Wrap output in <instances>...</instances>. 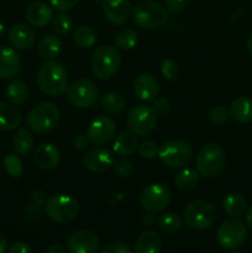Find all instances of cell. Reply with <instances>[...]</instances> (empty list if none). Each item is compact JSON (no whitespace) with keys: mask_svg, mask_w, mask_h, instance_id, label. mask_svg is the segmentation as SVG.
<instances>
[{"mask_svg":"<svg viewBox=\"0 0 252 253\" xmlns=\"http://www.w3.org/2000/svg\"><path fill=\"white\" fill-rule=\"evenodd\" d=\"M39 88L49 96H59L68 89V74L63 64L48 59L40 67L36 76Z\"/></svg>","mask_w":252,"mask_h":253,"instance_id":"1","label":"cell"},{"mask_svg":"<svg viewBox=\"0 0 252 253\" xmlns=\"http://www.w3.org/2000/svg\"><path fill=\"white\" fill-rule=\"evenodd\" d=\"M226 163L225 152L216 143L202 146L195 157V168L204 178H215L222 173Z\"/></svg>","mask_w":252,"mask_h":253,"instance_id":"2","label":"cell"},{"mask_svg":"<svg viewBox=\"0 0 252 253\" xmlns=\"http://www.w3.org/2000/svg\"><path fill=\"white\" fill-rule=\"evenodd\" d=\"M133 22L137 26L146 30H156L162 27L167 22L168 12L163 5L160 2L145 0L132 7Z\"/></svg>","mask_w":252,"mask_h":253,"instance_id":"3","label":"cell"},{"mask_svg":"<svg viewBox=\"0 0 252 253\" xmlns=\"http://www.w3.org/2000/svg\"><path fill=\"white\" fill-rule=\"evenodd\" d=\"M121 56L116 47L106 44L96 48L91 57V71L94 76L100 81H108L113 78L119 71Z\"/></svg>","mask_w":252,"mask_h":253,"instance_id":"4","label":"cell"},{"mask_svg":"<svg viewBox=\"0 0 252 253\" xmlns=\"http://www.w3.org/2000/svg\"><path fill=\"white\" fill-rule=\"evenodd\" d=\"M59 121V110L53 103L39 104L26 116V126L37 133H47L54 130Z\"/></svg>","mask_w":252,"mask_h":253,"instance_id":"5","label":"cell"},{"mask_svg":"<svg viewBox=\"0 0 252 253\" xmlns=\"http://www.w3.org/2000/svg\"><path fill=\"white\" fill-rule=\"evenodd\" d=\"M183 220L190 229H209L216 221V209L207 200H193L184 208Z\"/></svg>","mask_w":252,"mask_h":253,"instance_id":"6","label":"cell"},{"mask_svg":"<svg viewBox=\"0 0 252 253\" xmlns=\"http://www.w3.org/2000/svg\"><path fill=\"white\" fill-rule=\"evenodd\" d=\"M46 214L52 221L57 224H67L78 215V203L68 194H57L48 199L46 207Z\"/></svg>","mask_w":252,"mask_h":253,"instance_id":"7","label":"cell"},{"mask_svg":"<svg viewBox=\"0 0 252 253\" xmlns=\"http://www.w3.org/2000/svg\"><path fill=\"white\" fill-rule=\"evenodd\" d=\"M158 157L161 162L167 167L180 168L190 162L193 157V150L184 141L170 140L160 146Z\"/></svg>","mask_w":252,"mask_h":253,"instance_id":"8","label":"cell"},{"mask_svg":"<svg viewBox=\"0 0 252 253\" xmlns=\"http://www.w3.org/2000/svg\"><path fill=\"white\" fill-rule=\"evenodd\" d=\"M98 98L99 89L89 79H78L67 89V100L74 108H91L95 105Z\"/></svg>","mask_w":252,"mask_h":253,"instance_id":"9","label":"cell"},{"mask_svg":"<svg viewBox=\"0 0 252 253\" xmlns=\"http://www.w3.org/2000/svg\"><path fill=\"white\" fill-rule=\"evenodd\" d=\"M126 123L131 132L135 133L136 136L145 137L155 131L157 119L151 106L140 104L135 105L128 111Z\"/></svg>","mask_w":252,"mask_h":253,"instance_id":"10","label":"cell"},{"mask_svg":"<svg viewBox=\"0 0 252 253\" xmlns=\"http://www.w3.org/2000/svg\"><path fill=\"white\" fill-rule=\"evenodd\" d=\"M247 239V229L237 217L226 220L220 225L216 232V241L225 250H236Z\"/></svg>","mask_w":252,"mask_h":253,"instance_id":"11","label":"cell"},{"mask_svg":"<svg viewBox=\"0 0 252 253\" xmlns=\"http://www.w3.org/2000/svg\"><path fill=\"white\" fill-rule=\"evenodd\" d=\"M172 193L161 183L150 184L141 192L140 203L143 209L148 212H160L169 205Z\"/></svg>","mask_w":252,"mask_h":253,"instance_id":"12","label":"cell"},{"mask_svg":"<svg viewBox=\"0 0 252 253\" xmlns=\"http://www.w3.org/2000/svg\"><path fill=\"white\" fill-rule=\"evenodd\" d=\"M116 133V125L109 116L100 115L94 119L88 126L86 136L90 142L95 145H105L114 138Z\"/></svg>","mask_w":252,"mask_h":253,"instance_id":"13","label":"cell"},{"mask_svg":"<svg viewBox=\"0 0 252 253\" xmlns=\"http://www.w3.org/2000/svg\"><path fill=\"white\" fill-rule=\"evenodd\" d=\"M99 245L98 235L90 230H78L67 239V250L71 253H96Z\"/></svg>","mask_w":252,"mask_h":253,"instance_id":"14","label":"cell"},{"mask_svg":"<svg viewBox=\"0 0 252 253\" xmlns=\"http://www.w3.org/2000/svg\"><path fill=\"white\" fill-rule=\"evenodd\" d=\"M104 16L111 25H123L132 11L130 0H101Z\"/></svg>","mask_w":252,"mask_h":253,"instance_id":"15","label":"cell"},{"mask_svg":"<svg viewBox=\"0 0 252 253\" xmlns=\"http://www.w3.org/2000/svg\"><path fill=\"white\" fill-rule=\"evenodd\" d=\"M114 156L109 150L96 147L89 150L83 158V166L85 169L93 173H103L113 167Z\"/></svg>","mask_w":252,"mask_h":253,"instance_id":"16","label":"cell"},{"mask_svg":"<svg viewBox=\"0 0 252 253\" xmlns=\"http://www.w3.org/2000/svg\"><path fill=\"white\" fill-rule=\"evenodd\" d=\"M34 162L40 169L51 170L59 166L61 152L52 143H42L37 146L34 152Z\"/></svg>","mask_w":252,"mask_h":253,"instance_id":"17","label":"cell"},{"mask_svg":"<svg viewBox=\"0 0 252 253\" xmlns=\"http://www.w3.org/2000/svg\"><path fill=\"white\" fill-rule=\"evenodd\" d=\"M21 68L20 57L15 49L0 46V79H11L19 74Z\"/></svg>","mask_w":252,"mask_h":253,"instance_id":"18","label":"cell"},{"mask_svg":"<svg viewBox=\"0 0 252 253\" xmlns=\"http://www.w3.org/2000/svg\"><path fill=\"white\" fill-rule=\"evenodd\" d=\"M7 37H9L10 43L17 49L31 48L36 40L34 29L26 24H16L10 27Z\"/></svg>","mask_w":252,"mask_h":253,"instance_id":"19","label":"cell"},{"mask_svg":"<svg viewBox=\"0 0 252 253\" xmlns=\"http://www.w3.org/2000/svg\"><path fill=\"white\" fill-rule=\"evenodd\" d=\"M26 19L31 26L43 29L53 19V10L43 1H35L27 7Z\"/></svg>","mask_w":252,"mask_h":253,"instance_id":"20","label":"cell"},{"mask_svg":"<svg viewBox=\"0 0 252 253\" xmlns=\"http://www.w3.org/2000/svg\"><path fill=\"white\" fill-rule=\"evenodd\" d=\"M160 86L152 74H141L133 83V91L141 101H152L157 96Z\"/></svg>","mask_w":252,"mask_h":253,"instance_id":"21","label":"cell"},{"mask_svg":"<svg viewBox=\"0 0 252 253\" xmlns=\"http://www.w3.org/2000/svg\"><path fill=\"white\" fill-rule=\"evenodd\" d=\"M229 114L240 124L252 123V99L247 96L236 98L230 105Z\"/></svg>","mask_w":252,"mask_h":253,"instance_id":"22","label":"cell"},{"mask_svg":"<svg viewBox=\"0 0 252 253\" xmlns=\"http://www.w3.org/2000/svg\"><path fill=\"white\" fill-rule=\"evenodd\" d=\"M21 124V113L14 104L0 103V130L11 131Z\"/></svg>","mask_w":252,"mask_h":253,"instance_id":"23","label":"cell"},{"mask_svg":"<svg viewBox=\"0 0 252 253\" xmlns=\"http://www.w3.org/2000/svg\"><path fill=\"white\" fill-rule=\"evenodd\" d=\"M62 41L59 37H57L56 35L47 34L43 37H41V40L37 43V53L41 58L44 59H53L54 57H57L59 54V52L62 51Z\"/></svg>","mask_w":252,"mask_h":253,"instance_id":"24","label":"cell"},{"mask_svg":"<svg viewBox=\"0 0 252 253\" xmlns=\"http://www.w3.org/2000/svg\"><path fill=\"white\" fill-rule=\"evenodd\" d=\"M138 147L137 137L133 132H121L114 141L113 150L120 157H128L136 152Z\"/></svg>","mask_w":252,"mask_h":253,"instance_id":"25","label":"cell"},{"mask_svg":"<svg viewBox=\"0 0 252 253\" xmlns=\"http://www.w3.org/2000/svg\"><path fill=\"white\" fill-rule=\"evenodd\" d=\"M161 251V237L160 235L152 230L143 231L138 235L135 242L136 253H160Z\"/></svg>","mask_w":252,"mask_h":253,"instance_id":"26","label":"cell"},{"mask_svg":"<svg viewBox=\"0 0 252 253\" xmlns=\"http://www.w3.org/2000/svg\"><path fill=\"white\" fill-rule=\"evenodd\" d=\"M225 212L231 217H241L247 210L246 199L239 193H230L222 202Z\"/></svg>","mask_w":252,"mask_h":253,"instance_id":"27","label":"cell"},{"mask_svg":"<svg viewBox=\"0 0 252 253\" xmlns=\"http://www.w3.org/2000/svg\"><path fill=\"white\" fill-rule=\"evenodd\" d=\"M6 98L14 105H22L29 98V88L22 79H16L7 85Z\"/></svg>","mask_w":252,"mask_h":253,"instance_id":"28","label":"cell"},{"mask_svg":"<svg viewBox=\"0 0 252 253\" xmlns=\"http://www.w3.org/2000/svg\"><path fill=\"white\" fill-rule=\"evenodd\" d=\"M12 147L16 155H29L34 148V137L26 128H19L12 138Z\"/></svg>","mask_w":252,"mask_h":253,"instance_id":"29","label":"cell"},{"mask_svg":"<svg viewBox=\"0 0 252 253\" xmlns=\"http://www.w3.org/2000/svg\"><path fill=\"white\" fill-rule=\"evenodd\" d=\"M73 41L81 48H91L98 41L96 32L88 25H79L73 32Z\"/></svg>","mask_w":252,"mask_h":253,"instance_id":"30","label":"cell"},{"mask_svg":"<svg viewBox=\"0 0 252 253\" xmlns=\"http://www.w3.org/2000/svg\"><path fill=\"white\" fill-rule=\"evenodd\" d=\"M101 106L109 114H119L125 109L126 101L123 94L118 91H108L101 96Z\"/></svg>","mask_w":252,"mask_h":253,"instance_id":"31","label":"cell"},{"mask_svg":"<svg viewBox=\"0 0 252 253\" xmlns=\"http://www.w3.org/2000/svg\"><path fill=\"white\" fill-rule=\"evenodd\" d=\"M199 183V173L192 168H185L175 175L174 184L180 190H192Z\"/></svg>","mask_w":252,"mask_h":253,"instance_id":"32","label":"cell"},{"mask_svg":"<svg viewBox=\"0 0 252 253\" xmlns=\"http://www.w3.org/2000/svg\"><path fill=\"white\" fill-rule=\"evenodd\" d=\"M137 32L130 27H124L116 34L115 43L119 48L132 49L137 44Z\"/></svg>","mask_w":252,"mask_h":253,"instance_id":"33","label":"cell"},{"mask_svg":"<svg viewBox=\"0 0 252 253\" xmlns=\"http://www.w3.org/2000/svg\"><path fill=\"white\" fill-rule=\"evenodd\" d=\"M158 226L161 227L162 231L173 234L182 229L183 220L174 212H166V214L161 215L158 219Z\"/></svg>","mask_w":252,"mask_h":253,"instance_id":"34","label":"cell"},{"mask_svg":"<svg viewBox=\"0 0 252 253\" xmlns=\"http://www.w3.org/2000/svg\"><path fill=\"white\" fill-rule=\"evenodd\" d=\"M2 165H4V168L7 172V174L11 175L12 178H19L22 174L24 166H22L21 160H20L17 155H14V153L6 155L4 157V161H2Z\"/></svg>","mask_w":252,"mask_h":253,"instance_id":"35","label":"cell"},{"mask_svg":"<svg viewBox=\"0 0 252 253\" xmlns=\"http://www.w3.org/2000/svg\"><path fill=\"white\" fill-rule=\"evenodd\" d=\"M73 27V20L66 12H59L52 19V29L58 35H66Z\"/></svg>","mask_w":252,"mask_h":253,"instance_id":"36","label":"cell"},{"mask_svg":"<svg viewBox=\"0 0 252 253\" xmlns=\"http://www.w3.org/2000/svg\"><path fill=\"white\" fill-rule=\"evenodd\" d=\"M114 172H115L116 175H119L120 178H128L132 175L133 173V166L132 163L130 162L126 158H120L118 161H114Z\"/></svg>","mask_w":252,"mask_h":253,"instance_id":"37","label":"cell"},{"mask_svg":"<svg viewBox=\"0 0 252 253\" xmlns=\"http://www.w3.org/2000/svg\"><path fill=\"white\" fill-rule=\"evenodd\" d=\"M229 116V110L222 105L212 106V108L210 109L209 114H208V118H209L210 123L216 124V125H221V124L226 123Z\"/></svg>","mask_w":252,"mask_h":253,"instance_id":"38","label":"cell"},{"mask_svg":"<svg viewBox=\"0 0 252 253\" xmlns=\"http://www.w3.org/2000/svg\"><path fill=\"white\" fill-rule=\"evenodd\" d=\"M138 153L142 158H146V160H152L156 156H158V145L153 141H143L140 146L137 147Z\"/></svg>","mask_w":252,"mask_h":253,"instance_id":"39","label":"cell"},{"mask_svg":"<svg viewBox=\"0 0 252 253\" xmlns=\"http://www.w3.org/2000/svg\"><path fill=\"white\" fill-rule=\"evenodd\" d=\"M161 73L167 81H173L178 76V64L172 59H165L161 64Z\"/></svg>","mask_w":252,"mask_h":253,"instance_id":"40","label":"cell"},{"mask_svg":"<svg viewBox=\"0 0 252 253\" xmlns=\"http://www.w3.org/2000/svg\"><path fill=\"white\" fill-rule=\"evenodd\" d=\"M48 1L51 6L56 9L57 11L64 12L76 7L81 0H48Z\"/></svg>","mask_w":252,"mask_h":253,"instance_id":"41","label":"cell"},{"mask_svg":"<svg viewBox=\"0 0 252 253\" xmlns=\"http://www.w3.org/2000/svg\"><path fill=\"white\" fill-rule=\"evenodd\" d=\"M152 110L153 113L156 114V115H160V116H163L166 115V114L169 113L170 110V103L168 99L166 98H158L156 99L155 101H153L152 104Z\"/></svg>","mask_w":252,"mask_h":253,"instance_id":"42","label":"cell"},{"mask_svg":"<svg viewBox=\"0 0 252 253\" xmlns=\"http://www.w3.org/2000/svg\"><path fill=\"white\" fill-rule=\"evenodd\" d=\"M189 0H165V7L172 14H180L187 7Z\"/></svg>","mask_w":252,"mask_h":253,"instance_id":"43","label":"cell"},{"mask_svg":"<svg viewBox=\"0 0 252 253\" xmlns=\"http://www.w3.org/2000/svg\"><path fill=\"white\" fill-rule=\"evenodd\" d=\"M100 253H133V252L131 251V249L127 246V245L123 244V242H113V244L104 247V250Z\"/></svg>","mask_w":252,"mask_h":253,"instance_id":"44","label":"cell"},{"mask_svg":"<svg viewBox=\"0 0 252 253\" xmlns=\"http://www.w3.org/2000/svg\"><path fill=\"white\" fill-rule=\"evenodd\" d=\"M89 145H90V140L86 136V133H78V135L74 136L73 146L76 150L84 151L89 147Z\"/></svg>","mask_w":252,"mask_h":253,"instance_id":"45","label":"cell"},{"mask_svg":"<svg viewBox=\"0 0 252 253\" xmlns=\"http://www.w3.org/2000/svg\"><path fill=\"white\" fill-rule=\"evenodd\" d=\"M48 195H47V193H44L43 190L41 189H37L35 190L34 193H32V202H34L35 205H37V207H46L47 202H48Z\"/></svg>","mask_w":252,"mask_h":253,"instance_id":"46","label":"cell"},{"mask_svg":"<svg viewBox=\"0 0 252 253\" xmlns=\"http://www.w3.org/2000/svg\"><path fill=\"white\" fill-rule=\"evenodd\" d=\"M9 253H31V247L24 241H17L9 249Z\"/></svg>","mask_w":252,"mask_h":253,"instance_id":"47","label":"cell"},{"mask_svg":"<svg viewBox=\"0 0 252 253\" xmlns=\"http://www.w3.org/2000/svg\"><path fill=\"white\" fill-rule=\"evenodd\" d=\"M44 253H68V251H67V249L64 246H62V245L59 244H56L49 246Z\"/></svg>","mask_w":252,"mask_h":253,"instance_id":"48","label":"cell"},{"mask_svg":"<svg viewBox=\"0 0 252 253\" xmlns=\"http://www.w3.org/2000/svg\"><path fill=\"white\" fill-rule=\"evenodd\" d=\"M156 222V216L155 212H148L146 215H143V224L147 225V226H152Z\"/></svg>","mask_w":252,"mask_h":253,"instance_id":"49","label":"cell"},{"mask_svg":"<svg viewBox=\"0 0 252 253\" xmlns=\"http://www.w3.org/2000/svg\"><path fill=\"white\" fill-rule=\"evenodd\" d=\"M245 216H246V224L250 229H252V205L246 210L245 212Z\"/></svg>","mask_w":252,"mask_h":253,"instance_id":"50","label":"cell"},{"mask_svg":"<svg viewBox=\"0 0 252 253\" xmlns=\"http://www.w3.org/2000/svg\"><path fill=\"white\" fill-rule=\"evenodd\" d=\"M7 249H9V244L5 237L0 236V253H6Z\"/></svg>","mask_w":252,"mask_h":253,"instance_id":"51","label":"cell"},{"mask_svg":"<svg viewBox=\"0 0 252 253\" xmlns=\"http://www.w3.org/2000/svg\"><path fill=\"white\" fill-rule=\"evenodd\" d=\"M247 51H249L250 56L252 57V32L250 34L249 39H247Z\"/></svg>","mask_w":252,"mask_h":253,"instance_id":"52","label":"cell"},{"mask_svg":"<svg viewBox=\"0 0 252 253\" xmlns=\"http://www.w3.org/2000/svg\"><path fill=\"white\" fill-rule=\"evenodd\" d=\"M5 32H6V26H5L4 22H2L1 20H0V37H1L2 35L5 34Z\"/></svg>","mask_w":252,"mask_h":253,"instance_id":"53","label":"cell"},{"mask_svg":"<svg viewBox=\"0 0 252 253\" xmlns=\"http://www.w3.org/2000/svg\"><path fill=\"white\" fill-rule=\"evenodd\" d=\"M227 253H244V252H241V251H236V250H231V251L227 252Z\"/></svg>","mask_w":252,"mask_h":253,"instance_id":"54","label":"cell"},{"mask_svg":"<svg viewBox=\"0 0 252 253\" xmlns=\"http://www.w3.org/2000/svg\"><path fill=\"white\" fill-rule=\"evenodd\" d=\"M202 253H205V252H202Z\"/></svg>","mask_w":252,"mask_h":253,"instance_id":"55","label":"cell"}]
</instances>
